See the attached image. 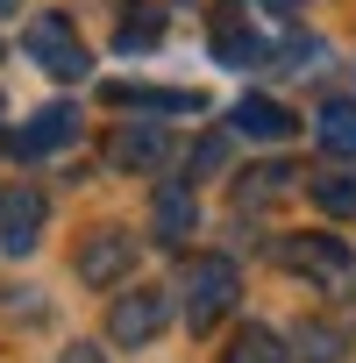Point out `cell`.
<instances>
[{"label":"cell","instance_id":"6da1fadb","mask_svg":"<svg viewBox=\"0 0 356 363\" xmlns=\"http://www.w3.org/2000/svg\"><path fill=\"white\" fill-rule=\"evenodd\" d=\"M278 257H285V271H299L313 292H328V299L356 306V250H349L342 235H292Z\"/></svg>","mask_w":356,"mask_h":363},{"label":"cell","instance_id":"7a4b0ae2","mask_svg":"<svg viewBox=\"0 0 356 363\" xmlns=\"http://www.w3.org/2000/svg\"><path fill=\"white\" fill-rule=\"evenodd\" d=\"M235 292H243V278H235L228 257H193L186 271H178V306H186V328L193 335H207L235 306Z\"/></svg>","mask_w":356,"mask_h":363},{"label":"cell","instance_id":"3957f363","mask_svg":"<svg viewBox=\"0 0 356 363\" xmlns=\"http://www.w3.org/2000/svg\"><path fill=\"white\" fill-rule=\"evenodd\" d=\"M22 50H29L50 79H65V86H79V79L93 72V57H86V43H79V29H72L65 15H36V22L22 29Z\"/></svg>","mask_w":356,"mask_h":363},{"label":"cell","instance_id":"277c9868","mask_svg":"<svg viewBox=\"0 0 356 363\" xmlns=\"http://www.w3.org/2000/svg\"><path fill=\"white\" fill-rule=\"evenodd\" d=\"M207 43H214V57L228 65V72H257L271 50H264V36H257V22H250V0H214V15H207Z\"/></svg>","mask_w":356,"mask_h":363},{"label":"cell","instance_id":"5b68a950","mask_svg":"<svg viewBox=\"0 0 356 363\" xmlns=\"http://www.w3.org/2000/svg\"><path fill=\"white\" fill-rule=\"evenodd\" d=\"M164 328H171V292H164V285H135V292H121L114 313H107L114 349H143V342H157Z\"/></svg>","mask_w":356,"mask_h":363},{"label":"cell","instance_id":"8992f818","mask_svg":"<svg viewBox=\"0 0 356 363\" xmlns=\"http://www.w3.org/2000/svg\"><path fill=\"white\" fill-rule=\"evenodd\" d=\"M128 271H135V235H128V228H93V235L79 242V278H86V285L114 292Z\"/></svg>","mask_w":356,"mask_h":363},{"label":"cell","instance_id":"52a82bcc","mask_svg":"<svg viewBox=\"0 0 356 363\" xmlns=\"http://www.w3.org/2000/svg\"><path fill=\"white\" fill-rule=\"evenodd\" d=\"M43 214H50V200H43L36 186H8V193H0V250H8V257H29V250L43 242Z\"/></svg>","mask_w":356,"mask_h":363},{"label":"cell","instance_id":"ba28073f","mask_svg":"<svg viewBox=\"0 0 356 363\" xmlns=\"http://www.w3.org/2000/svg\"><path fill=\"white\" fill-rule=\"evenodd\" d=\"M107 164H114V171H164V164H171V128H157V121H121V128L107 135Z\"/></svg>","mask_w":356,"mask_h":363},{"label":"cell","instance_id":"9c48e42d","mask_svg":"<svg viewBox=\"0 0 356 363\" xmlns=\"http://www.w3.org/2000/svg\"><path fill=\"white\" fill-rule=\"evenodd\" d=\"M193 221H200L193 186H178V178H171V186H157V200H150V228H157V242H164V250L186 242V235H193Z\"/></svg>","mask_w":356,"mask_h":363},{"label":"cell","instance_id":"30bf717a","mask_svg":"<svg viewBox=\"0 0 356 363\" xmlns=\"http://www.w3.org/2000/svg\"><path fill=\"white\" fill-rule=\"evenodd\" d=\"M72 135H79V114H72V107H43V114H29V128L8 135V150H15V157H50V150H65Z\"/></svg>","mask_w":356,"mask_h":363},{"label":"cell","instance_id":"8fae6325","mask_svg":"<svg viewBox=\"0 0 356 363\" xmlns=\"http://www.w3.org/2000/svg\"><path fill=\"white\" fill-rule=\"evenodd\" d=\"M107 107H143V114H200L207 100L193 86H107Z\"/></svg>","mask_w":356,"mask_h":363},{"label":"cell","instance_id":"7c38bea8","mask_svg":"<svg viewBox=\"0 0 356 363\" xmlns=\"http://www.w3.org/2000/svg\"><path fill=\"white\" fill-rule=\"evenodd\" d=\"M228 121H235V135H250V143H285V135L299 128V121H292V107H278V100H264V93H250Z\"/></svg>","mask_w":356,"mask_h":363},{"label":"cell","instance_id":"4fadbf2b","mask_svg":"<svg viewBox=\"0 0 356 363\" xmlns=\"http://www.w3.org/2000/svg\"><path fill=\"white\" fill-rule=\"evenodd\" d=\"M292 356H299V363H342V356H349V335H342L335 320H299V328H292Z\"/></svg>","mask_w":356,"mask_h":363},{"label":"cell","instance_id":"5bb4252c","mask_svg":"<svg viewBox=\"0 0 356 363\" xmlns=\"http://www.w3.org/2000/svg\"><path fill=\"white\" fill-rule=\"evenodd\" d=\"M313 135H321L328 157H356V100H328L313 114Z\"/></svg>","mask_w":356,"mask_h":363},{"label":"cell","instance_id":"9a60e30c","mask_svg":"<svg viewBox=\"0 0 356 363\" xmlns=\"http://www.w3.org/2000/svg\"><path fill=\"white\" fill-rule=\"evenodd\" d=\"M292 164H257V171H243V186H235V200L243 207H278L285 193H292Z\"/></svg>","mask_w":356,"mask_h":363},{"label":"cell","instance_id":"2e32d148","mask_svg":"<svg viewBox=\"0 0 356 363\" xmlns=\"http://www.w3.org/2000/svg\"><path fill=\"white\" fill-rule=\"evenodd\" d=\"M306 193H313L321 214H356V178H349V171H313Z\"/></svg>","mask_w":356,"mask_h":363},{"label":"cell","instance_id":"e0dca14e","mask_svg":"<svg viewBox=\"0 0 356 363\" xmlns=\"http://www.w3.org/2000/svg\"><path fill=\"white\" fill-rule=\"evenodd\" d=\"M157 36H164V15L157 8H128L114 22V50H157Z\"/></svg>","mask_w":356,"mask_h":363},{"label":"cell","instance_id":"ac0fdd59","mask_svg":"<svg viewBox=\"0 0 356 363\" xmlns=\"http://www.w3.org/2000/svg\"><path fill=\"white\" fill-rule=\"evenodd\" d=\"M228 363H292V349H285L271 328H243L235 349H228Z\"/></svg>","mask_w":356,"mask_h":363},{"label":"cell","instance_id":"d6986e66","mask_svg":"<svg viewBox=\"0 0 356 363\" xmlns=\"http://www.w3.org/2000/svg\"><path fill=\"white\" fill-rule=\"evenodd\" d=\"M278 57H285V72H299V79H313V72L328 65V43H306V36H292V43H285Z\"/></svg>","mask_w":356,"mask_h":363},{"label":"cell","instance_id":"ffe728a7","mask_svg":"<svg viewBox=\"0 0 356 363\" xmlns=\"http://www.w3.org/2000/svg\"><path fill=\"white\" fill-rule=\"evenodd\" d=\"M221 164H228V135H207V143L193 150V171L207 178V171H221Z\"/></svg>","mask_w":356,"mask_h":363},{"label":"cell","instance_id":"44dd1931","mask_svg":"<svg viewBox=\"0 0 356 363\" xmlns=\"http://www.w3.org/2000/svg\"><path fill=\"white\" fill-rule=\"evenodd\" d=\"M264 8H271V15H278V22H299V15H306V8H313V0H264Z\"/></svg>","mask_w":356,"mask_h":363},{"label":"cell","instance_id":"7402d4cb","mask_svg":"<svg viewBox=\"0 0 356 363\" xmlns=\"http://www.w3.org/2000/svg\"><path fill=\"white\" fill-rule=\"evenodd\" d=\"M57 363H107V356H100V349H93V342H72V349H65V356H57Z\"/></svg>","mask_w":356,"mask_h":363},{"label":"cell","instance_id":"603a6c76","mask_svg":"<svg viewBox=\"0 0 356 363\" xmlns=\"http://www.w3.org/2000/svg\"><path fill=\"white\" fill-rule=\"evenodd\" d=\"M15 8H22V0H0V22H8V15H15Z\"/></svg>","mask_w":356,"mask_h":363},{"label":"cell","instance_id":"cb8c5ba5","mask_svg":"<svg viewBox=\"0 0 356 363\" xmlns=\"http://www.w3.org/2000/svg\"><path fill=\"white\" fill-rule=\"evenodd\" d=\"M0 114H8V107H0Z\"/></svg>","mask_w":356,"mask_h":363}]
</instances>
